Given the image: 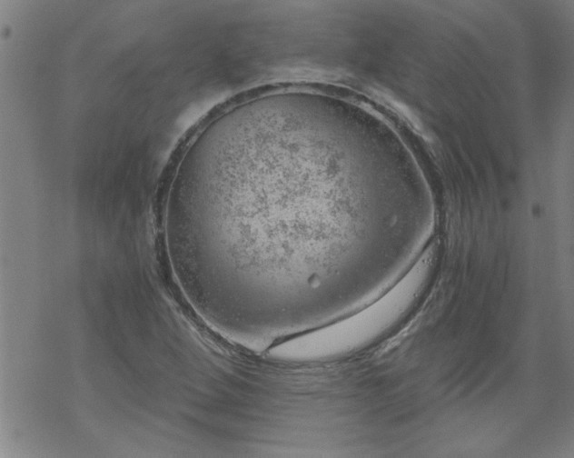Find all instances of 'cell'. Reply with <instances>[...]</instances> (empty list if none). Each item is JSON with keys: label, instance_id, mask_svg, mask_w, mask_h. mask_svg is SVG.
Listing matches in <instances>:
<instances>
[{"label": "cell", "instance_id": "1", "mask_svg": "<svg viewBox=\"0 0 574 458\" xmlns=\"http://www.w3.org/2000/svg\"><path fill=\"white\" fill-rule=\"evenodd\" d=\"M324 121L301 110L225 111L174 174L164 234L176 272L223 299L321 284L331 244Z\"/></svg>", "mask_w": 574, "mask_h": 458}]
</instances>
